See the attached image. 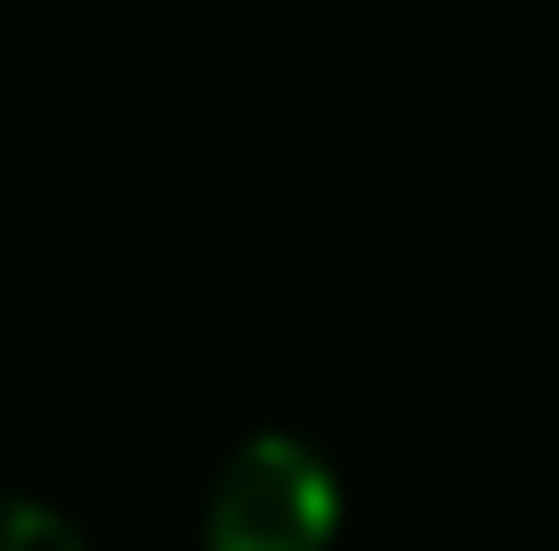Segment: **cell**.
I'll list each match as a JSON object with an SVG mask.
<instances>
[{"label": "cell", "mask_w": 559, "mask_h": 551, "mask_svg": "<svg viewBox=\"0 0 559 551\" xmlns=\"http://www.w3.org/2000/svg\"><path fill=\"white\" fill-rule=\"evenodd\" d=\"M0 551H90V543H82V527H73L66 511L0 487Z\"/></svg>", "instance_id": "7a4b0ae2"}, {"label": "cell", "mask_w": 559, "mask_h": 551, "mask_svg": "<svg viewBox=\"0 0 559 551\" xmlns=\"http://www.w3.org/2000/svg\"><path fill=\"white\" fill-rule=\"evenodd\" d=\"M341 527V479L293 430H252L219 463L203 503V551H324Z\"/></svg>", "instance_id": "6da1fadb"}]
</instances>
